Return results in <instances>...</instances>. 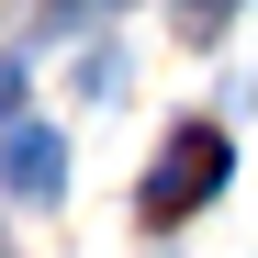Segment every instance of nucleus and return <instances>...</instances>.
<instances>
[{
  "instance_id": "7ed1b4c3",
  "label": "nucleus",
  "mask_w": 258,
  "mask_h": 258,
  "mask_svg": "<svg viewBox=\"0 0 258 258\" xmlns=\"http://www.w3.org/2000/svg\"><path fill=\"white\" fill-rule=\"evenodd\" d=\"M168 23H180V34H191V45H213V34H225V23H236V0H168Z\"/></svg>"
},
{
  "instance_id": "423d86ee",
  "label": "nucleus",
  "mask_w": 258,
  "mask_h": 258,
  "mask_svg": "<svg viewBox=\"0 0 258 258\" xmlns=\"http://www.w3.org/2000/svg\"><path fill=\"white\" fill-rule=\"evenodd\" d=\"M0 258H12V247H0Z\"/></svg>"
},
{
  "instance_id": "f03ea898",
  "label": "nucleus",
  "mask_w": 258,
  "mask_h": 258,
  "mask_svg": "<svg viewBox=\"0 0 258 258\" xmlns=\"http://www.w3.org/2000/svg\"><path fill=\"white\" fill-rule=\"evenodd\" d=\"M0 180H12V202H68V135L56 123H12L0 135Z\"/></svg>"
},
{
  "instance_id": "39448f33",
  "label": "nucleus",
  "mask_w": 258,
  "mask_h": 258,
  "mask_svg": "<svg viewBox=\"0 0 258 258\" xmlns=\"http://www.w3.org/2000/svg\"><path fill=\"white\" fill-rule=\"evenodd\" d=\"M79 12H101V0H56V23H79Z\"/></svg>"
},
{
  "instance_id": "20e7f679",
  "label": "nucleus",
  "mask_w": 258,
  "mask_h": 258,
  "mask_svg": "<svg viewBox=\"0 0 258 258\" xmlns=\"http://www.w3.org/2000/svg\"><path fill=\"white\" fill-rule=\"evenodd\" d=\"M12 123H23V68L0 56V135H12Z\"/></svg>"
},
{
  "instance_id": "f257e3e1",
  "label": "nucleus",
  "mask_w": 258,
  "mask_h": 258,
  "mask_svg": "<svg viewBox=\"0 0 258 258\" xmlns=\"http://www.w3.org/2000/svg\"><path fill=\"white\" fill-rule=\"evenodd\" d=\"M225 168H236V146H225V123H180V135L157 146V168H146V191H135V213H146V225H180V213H202L213 191H225Z\"/></svg>"
}]
</instances>
